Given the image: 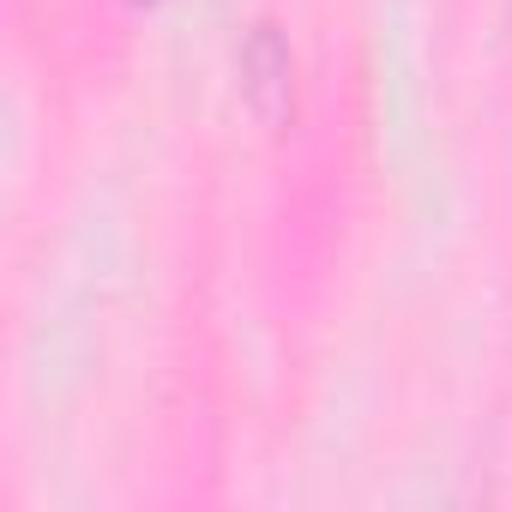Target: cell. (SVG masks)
Segmentation results:
<instances>
[{
  "mask_svg": "<svg viewBox=\"0 0 512 512\" xmlns=\"http://www.w3.org/2000/svg\"><path fill=\"white\" fill-rule=\"evenodd\" d=\"M241 73H247V97H253V109H260L266 121H278L284 103H290V49L272 37V25H260V31L247 37V49H241Z\"/></svg>",
  "mask_w": 512,
  "mask_h": 512,
  "instance_id": "6da1fadb",
  "label": "cell"
}]
</instances>
